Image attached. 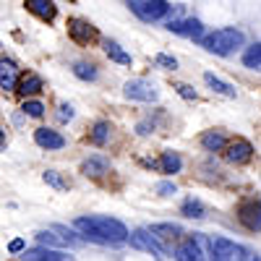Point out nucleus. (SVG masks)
Returning <instances> with one entry per match:
<instances>
[{"instance_id":"obj_1","label":"nucleus","mask_w":261,"mask_h":261,"mask_svg":"<svg viewBox=\"0 0 261 261\" xmlns=\"http://www.w3.org/2000/svg\"><path fill=\"white\" fill-rule=\"evenodd\" d=\"M73 227L84 235V241H92V243H99V246H120V243H125L128 238H130L128 227L120 220L102 217V214L76 217Z\"/></svg>"},{"instance_id":"obj_2","label":"nucleus","mask_w":261,"mask_h":261,"mask_svg":"<svg viewBox=\"0 0 261 261\" xmlns=\"http://www.w3.org/2000/svg\"><path fill=\"white\" fill-rule=\"evenodd\" d=\"M243 45H246V34L241 29H232V27L217 29V32H212L201 39V47L206 53H214V55H232Z\"/></svg>"},{"instance_id":"obj_3","label":"nucleus","mask_w":261,"mask_h":261,"mask_svg":"<svg viewBox=\"0 0 261 261\" xmlns=\"http://www.w3.org/2000/svg\"><path fill=\"white\" fill-rule=\"evenodd\" d=\"M128 6L141 21H162L172 13V6L167 0H128Z\"/></svg>"},{"instance_id":"obj_4","label":"nucleus","mask_w":261,"mask_h":261,"mask_svg":"<svg viewBox=\"0 0 261 261\" xmlns=\"http://www.w3.org/2000/svg\"><path fill=\"white\" fill-rule=\"evenodd\" d=\"M128 243H130V248L146 251V253H151V256H167V253H170L167 246H165L162 241H157V238L149 232V227L134 230V232H130V238H128Z\"/></svg>"},{"instance_id":"obj_5","label":"nucleus","mask_w":261,"mask_h":261,"mask_svg":"<svg viewBox=\"0 0 261 261\" xmlns=\"http://www.w3.org/2000/svg\"><path fill=\"white\" fill-rule=\"evenodd\" d=\"M123 94L128 99H136V102H157L160 99L157 86L151 81H146V79H130V81H125Z\"/></svg>"},{"instance_id":"obj_6","label":"nucleus","mask_w":261,"mask_h":261,"mask_svg":"<svg viewBox=\"0 0 261 261\" xmlns=\"http://www.w3.org/2000/svg\"><path fill=\"white\" fill-rule=\"evenodd\" d=\"M167 29L172 34H180V37H191V39H204V24L199 18H178V21H170Z\"/></svg>"},{"instance_id":"obj_7","label":"nucleus","mask_w":261,"mask_h":261,"mask_svg":"<svg viewBox=\"0 0 261 261\" xmlns=\"http://www.w3.org/2000/svg\"><path fill=\"white\" fill-rule=\"evenodd\" d=\"M238 217H241V222L248 230H261V201H256V199L243 201L241 209H238Z\"/></svg>"},{"instance_id":"obj_8","label":"nucleus","mask_w":261,"mask_h":261,"mask_svg":"<svg viewBox=\"0 0 261 261\" xmlns=\"http://www.w3.org/2000/svg\"><path fill=\"white\" fill-rule=\"evenodd\" d=\"M251 157H253V146H251L246 139H235V141L227 146V151H225V160H227L230 165H246Z\"/></svg>"},{"instance_id":"obj_9","label":"nucleus","mask_w":261,"mask_h":261,"mask_svg":"<svg viewBox=\"0 0 261 261\" xmlns=\"http://www.w3.org/2000/svg\"><path fill=\"white\" fill-rule=\"evenodd\" d=\"M68 34L76 42H81V45H89V42L97 39V29L84 18H68Z\"/></svg>"},{"instance_id":"obj_10","label":"nucleus","mask_w":261,"mask_h":261,"mask_svg":"<svg viewBox=\"0 0 261 261\" xmlns=\"http://www.w3.org/2000/svg\"><path fill=\"white\" fill-rule=\"evenodd\" d=\"M212 261H232L238 253H241V246L230 243L227 238H212Z\"/></svg>"},{"instance_id":"obj_11","label":"nucleus","mask_w":261,"mask_h":261,"mask_svg":"<svg viewBox=\"0 0 261 261\" xmlns=\"http://www.w3.org/2000/svg\"><path fill=\"white\" fill-rule=\"evenodd\" d=\"M24 261H71V256L65 251H55V248H47V246H39V248H27Z\"/></svg>"},{"instance_id":"obj_12","label":"nucleus","mask_w":261,"mask_h":261,"mask_svg":"<svg viewBox=\"0 0 261 261\" xmlns=\"http://www.w3.org/2000/svg\"><path fill=\"white\" fill-rule=\"evenodd\" d=\"M175 261H206L201 243L196 238H186V241L175 248Z\"/></svg>"},{"instance_id":"obj_13","label":"nucleus","mask_w":261,"mask_h":261,"mask_svg":"<svg viewBox=\"0 0 261 261\" xmlns=\"http://www.w3.org/2000/svg\"><path fill=\"white\" fill-rule=\"evenodd\" d=\"M107 170H110V160L102 157V154H92L89 160L81 162V172L86 178H102Z\"/></svg>"},{"instance_id":"obj_14","label":"nucleus","mask_w":261,"mask_h":261,"mask_svg":"<svg viewBox=\"0 0 261 261\" xmlns=\"http://www.w3.org/2000/svg\"><path fill=\"white\" fill-rule=\"evenodd\" d=\"M34 141L42 146V149H63L65 146V139L53 128H37L34 130Z\"/></svg>"},{"instance_id":"obj_15","label":"nucleus","mask_w":261,"mask_h":261,"mask_svg":"<svg viewBox=\"0 0 261 261\" xmlns=\"http://www.w3.org/2000/svg\"><path fill=\"white\" fill-rule=\"evenodd\" d=\"M27 11L34 13L37 18H42V21H53L58 16V8H55L53 0H27Z\"/></svg>"},{"instance_id":"obj_16","label":"nucleus","mask_w":261,"mask_h":261,"mask_svg":"<svg viewBox=\"0 0 261 261\" xmlns=\"http://www.w3.org/2000/svg\"><path fill=\"white\" fill-rule=\"evenodd\" d=\"M204 81H206V86H209L212 92H217V94H222V97H235V94H238V89H235L232 84L222 81L220 76H214L212 71H206V73H204Z\"/></svg>"},{"instance_id":"obj_17","label":"nucleus","mask_w":261,"mask_h":261,"mask_svg":"<svg viewBox=\"0 0 261 261\" xmlns=\"http://www.w3.org/2000/svg\"><path fill=\"white\" fill-rule=\"evenodd\" d=\"M149 232L157 238V241H175V238L183 232L180 225H172V222H157V225H151Z\"/></svg>"},{"instance_id":"obj_18","label":"nucleus","mask_w":261,"mask_h":261,"mask_svg":"<svg viewBox=\"0 0 261 261\" xmlns=\"http://www.w3.org/2000/svg\"><path fill=\"white\" fill-rule=\"evenodd\" d=\"M102 47H105V53H107V58H110V60H115V63H120V65H130V63H134V58H130L120 45H118V42L115 39H105L102 42Z\"/></svg>"},{"instance_id":"obj_19","label":"nucleus","mask_w":261,"mask_h":261,"mask_svg":"<svg viewBox=\"0 0 261 261\" xmlns=\"http://www.w3.org/2000/svg\"><path fill=\"white\" fill-rule=\"evenodd\" d=\"M42 79L37 76V73H27V76H21L18 79V86H16V92H21L24 97H32V94H37V92H42Z\"/></svg>"},{"instance_id":"obj_20","label":"nucleus","mask_w":261,"mask_h":261,"mask_svg":"<svg viewBox=\"0 0 261 261\" xmlns=\"http://www.w3.org/2000/svg\"><path fill=\"white\" fill-rule=\"evenodd\" d=\"M160 170L167 172V175H175V172H180V170H183V160H180L178 151H162Z\"/></svg>"},{"instance_id":"obj_21","label":"nucleus","mask_w":261,"mask_h":261,"mask_svg":"<svg viewBox=\"0 0 261 261\" xmlns=\"http://www.w3.org/2000/svg\"><path fill=\"white\" fill-rule=\"evenodd\" d=\"M0 86H3V92H11L16 89V65L11 60L3 58V63H0Z\"/></svg>"},{"instance_id":"obj_22","label":"nucleus","mask_w":261,"mask_h":261,"mask_svg":"<svg viewBox=\"0 0 261 261\" xmlns=\"http://www.w3.org/2000/svg\"><path fill=\"white\" fill-rule=\"evenodd\" d=\"M225 136L220 134V130H204L201 134V146L206 149V151H222L225 149Z\"/></svg>"},{"instance_id":"obj_23","label":"nucleus","mask_w":261,"mask_h":261,"mask_svg":"<svg viewBox=\"0 0 261 261\" xmlns=\"http://www.w3.org/2000/svg\"><path fill=\"white\" fill-rule=\"evenodd\" d=\"M89 141L94 146H105L107 141H110V123H107V120H97L94 128H92V134H89Z\"/></svg>"},{"instance_id":"obj_24","label":"nucleus","mask_w":261,"mask_h":261,"mask_svg":"<svg viewBox=\"0 0 261 261\" xmlns=\"http://www.w3.org/2000/svg\"><path fill=\"white\" fill-rule=\"evenodd\" d=\"M180 214L183 217H188V220H204V204L199 201V199H186L183 201V206H180Z\"/></svg>"},{"instance_id":"obj_25","label":"nucleus","mask_w":261,"mask_h":261,"mask_svg":"<svg viewBox=\"0 0 261 261\" xmlns=\"http://www.w3.org/2000/svg\"><path fill=\"white\" fill-rule=\"evenodd\" d=\"M243 65H246V68H251V71H261V42L246 47V53H243Z\"/></svg>"},{"instance_id":"obj_26","label":"nucleus","mask_w":261,"mask_h":261,"mask_svg":"<svg viewBox=\"0 0 261 261\" xmlns=\"http://www.w3.org/2000/svg\"><path fill=\"white\" fill-rule=\"evenodd\" d=\"M37 243L39 246H47V248H53V246H65V241L60 235H55V230H42V232H37Z\"/></svg>"},{"instance_id":"obj_27","label":"nucleus","mask_w":261,"mask_h":261,"mask_svg":"<svg viewBox=\"0 0 261 261\" xmlns=\"http://www.w3.org/2000/svg\"><path fill=\"white\" fill-rule=\"evenodd\" d=\"M42 180H45L50 188H55V191H68V183H65L60 178V172H55V170H45L42 172Z\"/></svg>"},{"instance_id":"obj_28","label":"nucleus","mask_w":261,"mask_h":261,"mask_svg":"<svg viewBox=\"0 0 261 261\" xmlns=\"http://www.w3.org/2000/svg\"><path fill=\"white\" fill-rule=\"evenodd\" d=\"M73 73L81 81H94L97 79V68H94L92 63H73Z\"/></svg>"},{"instance_id":"obj_29","label":"nucleus","mask_w":261,"mask_h":261,"mask_svg":"<svg viewBox=\"0 0 261 261\" xmlns=\"http://www.w3.org/2000/svg\"><path fill=\"white\" fill-rule=\"evenodd\" d=\"M21 110H24L29 118H42V115H45V105L37 102V99H27L24 105H21Z\"/></svg>"},{"instance_id":"obj_30","label":"nucleus","mask_w":261,"mask_h":261,"mask_svg":"<svg viewBox=\"0 0 261 261\" xmlns=\"http://www.w3.org/2000/svg\"><path fill=\"white\" fill-rule=\"evenodd\" d=\"M154 63L162 65V68H167V71H175V68H178V60L172 58V55H167V53H160V55L154 58Z\"/></svg>"},{"instance_id":"obj_31","label":"nucleus","mask_w":261,"mask_h":261,"mask_svg":"<svg viewBox=\"0 0 261 261\" xmlns=\"http://www.w3.org/2000/svg\"><path fill=\"white\" fill-rule=\"evenodd\" d=\"M27 251V241L24 238H13V241L8 243V253H24Z\"/></svg>"},{"instance_id":"obj_32","label":"nucleus","mask_w":261,"mask_h":261,"mask_svg":"<svg viewBox=\"0 0 261 261\" xmlns=\"http://www.w3.org/2000/svg\"><path fill=\"white\" fill-rule=\"evenodd\" d=\"M175 92L183 97V99H196V92H193V86H188V84H178L175 86Z\"/></svg>"},{"instance_id":"obj_33","label":"nucleus","mask_w":261,"mask_h":261,"mask_svg":"<svg viewBox=\"0 0 261 261\" xmlns=\"http://www.w3.org/2000/svg\"><path fill=\"white\" fill-rule=\"evenodd\" d=\"M157 193H160V196H175L178 188H175V183H160V186H157Z\"/></svg>"},{"instance_id":"obj_34","label":"nucleus","mask_w":261,"mask_h":261,"mask_svg":"<svg viewBox=\"0 0 261 261\" xmlns=\"http://www.w3.org/2000/svg\"><path fill=\"white\" fill-rule=\"evenodd\" d=\"M58 118H60L63 123L71 120V118H73V107H71V105H60V107H58Z\"/></svg>"},{"instance_id":"obj_35","label":"nucleus","mask_w":261,"mask_h":261,"mask_svg":"<svg viewBox=\"0 0 261 261\" xmlns=\"http://www.w3.org/2000/svg\"><path fill=\"white\" fill-rule=\"evenodd\" d=\"M253 261H261V258H253Z\"/></svg>"}]
</instances>
